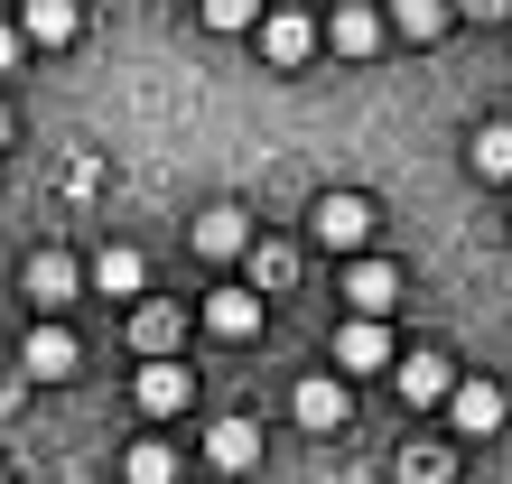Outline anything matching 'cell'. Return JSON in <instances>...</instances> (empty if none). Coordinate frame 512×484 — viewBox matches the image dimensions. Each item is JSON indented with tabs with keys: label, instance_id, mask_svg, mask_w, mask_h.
<instances>
[{
	"label": "cell",
	"instance_id": "obj_16",
	"mask_svg": "<svg viewBox=\"0 0 512 484\" xmlns=\"http://www.w3.org/2000/svg\"><path fill=\"white\" fill-rule=\"evenodd\" d=\"M84 280H94L103 298H140V280H149V261L131 252V242H103V252H94V270H84Z\"/></svg>",
	"mask_w": 512,
	"mask_h": 484
},
{
	"label": "cell",
	"instance_id": "obj_26",
	"mask_svg": "<svg viewBox=\"0 0 512 484\" xmlns=\"http://www.w3.org/2000/svg\"><path fill=\"white\" fill-rule=\"evenodd\" d=\"M0 484H10V475H0Z\"/></svg>",
	"mask_w": 512,
	"mask_h": 484
},
{
	"label": "cell",
	"instance_id": "obj_5",
	"mask_svg": "<svg viewBox=\"0 0 512 484\" xmlns=\"http://www.w3.org/2000/svg\"><path fill=\"white\" fill-rule=\"evenodd\" d=\"M75 289H84V270H75L66 252H28V261H19V298H28L38 317H56Z\"/></svg>",
	"mask_w": 512,
	"mask_h": 484
},
{
	"label": "cell",
	"instance_id": "obj_8",
	"mask_svg": "<svg viewBox=\"0 0 512 484\" xmlns=\"http://www.w3.org/2000/svg\"><path fill=\"white\" fill-rule=\"evenodd\" d=\"M391 354H401V345H391L382 317H345L336 326V373H391Z\"/></svg>",
	"mask_w": 512,
	"mask_h": 484
},
{
	"label": "cell",
	"instance_id": "obj_21",
	"mask_svg": "<svg viewBox=\"0 0 512 484\" xmlns=\"http://www.w3.org/2000/svg\"><path fill=\"white\" fill-rule=\"evenodd\" d=\"M122 484H177V447H168V438L122 447Z\"/></svg>",
	"mask_w": 512,
	"mask_h": 484
},
{
	"label": "cell",
	"instance_id": "obj_13",
	"mask_svg": "<svg viewBox=\"0 0 512 484\" xmlns=\"http://www.w3.org/2000/svg\"><path fill=\"white\" fill-rule=\"evenodd\" d=\"M205 466L215 475H252L261 466V429L252 419H215V429H205Z\"/></svg>",
	"mask_w": 512,
	"mask_h": 484
},
{
	"label": "cell",
	"instance_id": "obj_2",
	"mask_svg": "<svg viewBox=\"0 0 512 484\" xmlns=\"http://www.w3.org/2000/svg\"><path fill=\"white\" fill-rule=\"evenodd\" d=\"M252 38H261V56H270V66L289 75V66H308V56L326 47V28H317L308 10H261V19H252Z\"/></svg>",
	"mask_w": 512,
	"mask_h": 484
},
{
	"label": "cell",
	"instance_id": "obj_12",
	"mask_svg": "<svg viewBox=\"0 0 512 484\" xmlns=\"http://www.w3.org/2000/svg\"><path fill=\"white\" fill-rule=\"evenodd\" d=\"M289 410H298V429H317V438H326V429H345V410H354V401H345V373H308Z\"/></svg>",
	"mask_w": 512,
	"mask_h": 484
},
{
	"label": "cell",
	"instance_id": "obj_24",
	"mask_svg": "<svg viewBox=\"0 0 512 484\" xmlns=\"http://www.w3.org/2000/svg\"><path fill=\"white\" fill-rule=\"evenodd\" d=\"M19 56H28V38H19V28H10V19H0V75H10V66H19Z\"/></svg>",
	"mask_w": 512,
	"mask_h": 484
},
{
	"label": "cell",
	"instance_id": "obj_15",
	"mask_svg": "<svg viewBox=\"0 0 512 484\" xmlns=\"http://www.w3.org/2000/svg\"><path fill=\"white\" fill-rule=\"evenodd\" d=\"M345 298H354V317H391V298H401V270L354 252V270H345Z\"/></svg>",
	"mask_w": 512,
	"mask_h": 484
},
{
	"label": "cell",
	"instance_id": "obj_1",
	"mask_svg": "<svg viewBox=\"0 0 512 484\" xmlns=\"http://www.w3.org/2000/svg\"><path fill=\"white\" fill-rule=\"evenodd\" d=\"M308 242H317V252H364V242H373V205L364 196H354V187H336V196H317L308 205Z\"/></svg>",
	"mask_w": 512,
	"mask_h": 484
},
{
	"label": "cell",
	"instance_id": "obj_4",
	"mask_svg": "<svg viewBox=\"0 0 512 484\" xmlns=\"http://www.w3.org/2000/svg\"><path fill=\"white\" fill-rule=\"evenodd\" d=\"M131 401H140L149 419H177V410L196 401V373H187L177 354H140V382H131Z\"/></svg>",
	"mask_w": 512,
	"mask_h": 484
},
{
	"label": "cell",
	"instance_id": "obj_3",
	"mask_svg": "<svg viewBox=\"0 0 512 484\" xmlns=\"http://www.w3.org/2000/svg\"><path fill=\"white\" fill-rule=\"evenodd\" d=\"M447 382H457V363H447L438 345H410V354H391V391H401L410 410H438V401H447Z\"/></svg>",
	"mask_w": 512,
	"mask_h": 484
},
{
	"label": "cell",
	"instance_id": "obj_20",
	"mask_svg": "<svg viewBox=\"0 0 512 484\" xmlns=\"http://www.w3.org/2000/svg\"><path fill=\"white\" fill-rule=\"evenodd\" d=\"M243 270H252V289H261V298H280V289L298 280V252H289V242H252Z\"/></svg>",
	"mask_w": 512,
	"mask_h": 484
},
{
	"label": "cell",
	"instance_id": "obj_11",
	"mask_svg": "<svg viewBox=\"0 0 512 484\" xmlns=\"http://www.w3.org/2000/svg\"><path fill=\"white\" fill-rule=\"evenodd\" d=\"M391 38V19L373 10V0H336V19H326V47H336V56H373Z\"/></svg>",
	"mask_w": 512,
	"mask_h": 484
},
{
	"label": "cell",
	"instance_id": "obj_23",
	"mask_svg": "<svg viewBox=\"0 0 512 484\" xmlns=\"http://www.w3.org/2000/svg\"><path fill=\"white\" fill-rule=\"evenodd\" d=\"M401 484H447V457H401Z\"/></svg>",
	"mask_w": 512,
	"mask_h": 484
},
{
	"label": "cell",
	"instance_id": "obj_25",
	"mask_svg": "<svg viewBox=\"0 0 512 484\" xmlns=\"http://www.w3.org/2000/svg\"><path fill=\"white\" fill-rule=\"evenodd\" d=\"M0 149H10V112H0Z\"/></svg>",
	"mask_w": 512,
	"mask_h": 484
},
{
	"label": "cell",
	"instance_id": "obj_9",
	"mask_svg": "<svg viewBox=\"0 0 512 484\" xmlns=\"http://www.w3.org/2000/svg\"><path fill=\"white\" fill-rule=\"evenodd\" d=\"M438 410L457 419V438H494V429H503V391H494V382H466V373L447 382V401H438Z\"/></svg>",
	"mask_w": 512,
	"mask_h": 484
},
{
	"label": "cell",
	"instance_id": "obj_6",
	"mask_svg": "<svg viewBox=\"0 0 512 484\" xmlns=\"http://www.w3.org/2000/svg\"><path fill=\"white\" fill-rule=\"evenodd\" d=\"M261 308L270 298L243 280V289H205V336H224V345H252L261 336Z\"/></svg>",
	"mask_w": 512,
	"mask_h": 484
},
{
	"label": "cell",
	"instance_id": "obj_17",
	"mask_svg": "<svg viewBox=\"0 0 512 484\" xmlns=\"http://www.w3.org/2000/svg\"><path fill=\"white\" fill-rule=\"evenodd\" d=\"M466 168L485 177V187H503V177H512V121H475V140H466Z\"/></svg>",
	"mask_w": 512,
	"mask_h": 484
},
{
	"label": "cell",
	"instance_id": "obj_19",
	"mask_svg": "<svg viewBox=\"0 0 512 484\" xmlns=\"http://www.w3.org/2000/svg\"><path fill=\"white\" fill-rule=\"evenodd\" d=\"M177 336H187V308H168V298H149V308L131 317V345L140 354H177Z\"/></svg>",
	"mask_w": 512,
	"mask_h": 484
},
{
	"label": "cell",
	"instance_id": "obj_22",
	"mask_svg": "<svg viewBox=\"0 0 512 484\" xmlns=\"http://www.w3.org/2000/svg\"><path fill=\"white\" fill-rule=\"evenodd\" d=\"M196 19H205V28H224V38H243V28L261 19V0H196Z\"/></svg>",
	"mask_w": 512,
	"mask_h": 484
},
{
	"label": "cell",
	"instance_id": "obj_18",
	"mask_svg": "<svg viewBox=\"0 0 512 484\" xmlns=\"http://www.w3.org/2000/svg\"><path fill=\"white\" fill-rule=\"evenodd\" d=\"M447 19H457V0H391V28H401L410 47H438Z\"/></svg>",
	"mask_w": 512,
	"mask_h": 484
},
{
	"label": "cell",
	"instance_id": "obj_10",
	"mask_svg": "<svg viewBox=\"0 0 512 484\" xmlns=\"http://www.w3.org/2000/svg\"><path fill=\"white\" fill-rule=\"evenodd\" d=\"M187 242H196L205 261H243V252H252V215H243V205H205Z\"/></svg>",
	"mask_w": 512,
	"mask_h": 484
},
{
	"label": "cell",
	"instance_id": "obj_7",
	"mask_svg": "<svg viewBox=\"0 0 512 484\" xmlns=\"http://www.w3.org/2000/svg\"><path fill=\"white\" fill-rule=\"evenodd\" d=\"M75 363H84V345H75V336H66L56 317H38V326L19 336V373H38V382H66Z\"/></svg>",
	"mask_w": 512,
	"mask_h": 484
},
{
	"label": "cell",
	"instance_id": "obj_14",
	"mask_svg": "<svg viewBox=\"0 0 512 484\" xmlns=\"http://www.w3.org/2000/svg\"><path fill=\"white\" fill-rule=\"evenodd\" d=\"M19 38L28 47H75L84 38V10H75V0H28V10H19Z\"/></svg>",
	"mask_w": 512,
	"mask_h": 484
}]
</instances>
